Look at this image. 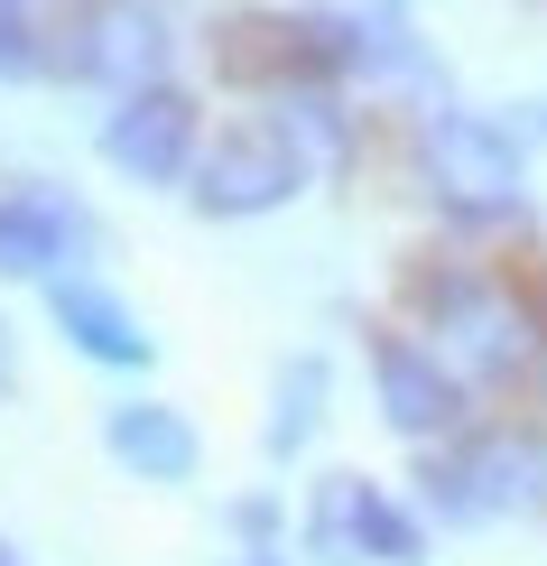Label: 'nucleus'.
Masks as SVG:
<instances>
[{
	"label": "nucleus",
	"mask_w": 547,
	"mask_h": 566,
	"mask_svg": "<svg viewBox=\"0 0 547 566\" xmlns=\"http://www.w3.org/2000/svg\"><path fill=\"white\" fill-rule=\"evenodd\" d=\"M306 139L288 122H232V130H213L204 149H196V214L213 223H251V214H278V205L306 186Z\"/></svg>",
	"instance_id": "f257e3e1"
},
{
	"label": "nucleus",
	"mask_w": 547,
	"mask_h": 566,
	"mask_svg": "<svg viewBox=\"0 0 547 566\" xmlns=\"http://www.w3.org/2000/svg\"><path fill=\"white\" fill-rule=\"evenodd\" d=\"M19 390V335H10V316H0V399Z\"/></svg>",
	"instance_id": "4468645a"
},
{
	"label": "nucleus",
	"mask_w": 547,
	"mask_h": 566,
	"mask_svg": "<svg viewBox=\"0 0 547 566\" xmlns=\"http://www.w3.org/2000/svg\"><path fill=\"white\" fill-rule=\"evenodd\" d=\"M306 557L316 566H371V483L362 474H325L306 502Z\"/></svg>",
	"instance_id": "9b49d317"
},
{
	"label": "nucleus",
	"mask_w": 547,
	"mask_h": 566,
	"mask_svg": "<svg viewBox=\"0 0 547 566\" xmlns=\"http://www.w3.org/2000/svg\"><path fill=\"white\" fill-rule=\"evenodd\" d=\"M418 492H427L436 521L483 530V521H502V511H538L547 502V455L519 446V437H455V446L427 455Z\"/></svg>",
	"instance_id": "f03ea898"
},
{
	"label": "nucleus",
	"mask_w": 547,
	"mask_h": 566,
	"mask_svg": "<svg viewBox=\"0 0 547 566\" xmlns=\"http://www.w3.org/2000/svg\"><path fill=\"white\" fill-rule=\"evenodd\" d=\"M84 242H93V214L65 186L19 177L10 196H0V279H56V261L84 251Z\"/></svg>",
	"instance_id": "6e6552de"
},
{
	"label": "nucleus",
	"mask_w": 547,
	"mask_h": 566,
	"mask_svg": "<svg viewBox=\"0 0 547 566\" xmlns=\"http://www.w3.org/2000/svg\"><path fill=\"white\" fill-rule=\"evenodd\" d=\"M46 316H56V335L75 344L84 363H103V371H139V363L158 353L149 325H139L103 279H65V270H56V279H46Z\"/></svg>",
	"instance_id": "1a4fd4ad"
},
{
	"label": "nucleus",
	"mask_w": 547,
	"mask_h": 566,
	"mask_svg": "<svg viewBox=\"0 0 547 566\" xmlns=\"http://www.w3.org/2000/svg\"><path fill=\"white\" fill-rule=\"evenodd\" d=\"M371 390H380V418H390L399 437H418V446H436L464 418V381L418 335H380L371 344Z\"/></svg>",
	"instance_id": "0eeeda50"
},
{
	"label": "nucleus",
	"mask_w": 547,
	"mask_h": 566,
	"mask_svg": "<svg viewBox=\"0 0 547 566\" xmlns=\"http://www.w3.org/2000/svg\"><path fill=\"white\" fill-rule=\"evenodd\" d=\"M232 521H242V538H270V530H278V511H270V502H242Z\"/></svg>",
	"instance_id": "2eb2a0df"
},
{
	"label": "nucleus",
	"mask_w": 547,
	"mask_h": 566,
	"mask_svg": "<svg viewBox=\"0 0 547 566\" xmlns=\"http://www.w3.org/2000/svg\"><path fill=\"white\" fill-rule=\"evenodd\" d=\"M242 566H278V557H242Z\"/></svg>",
	"instance_id": "a211bd4d"
},
{
	"label": "nucleus",
	"mask_w": 547,
	"mask_h": 566,
	"mask_svg": "<svg viewBox=\"0 0 547 566\" xmlns=\"http://www.w3.org/2000/svg\"><path fill=\"white\" fill-rule=\"evenodd\" d=\"M418 306H427V325L445 335V353H455L464 371H483V381L519 371V353H529V335H519V306L492 289V279H473V270L418 279Z\"/></svg>",
	"instance_id": "20e7f679"
},
{
	"label": "nucleus",
	"mask_w": 547,
	"mask_h": 566,
	"mask_svg": "<svg viewBox=\"0 0 547 566\" xmlns=\"http://www.w3.org/2000/svg\"><path fill=\"white\" fill-rule=\"evenodd\" d=\"M103 446H112V464L139 483H186L196 474V428H186V409H168V399H122V409L103 418Z\"/></svg>",
	"instance_id": "9d476101"
},
{
	"label": "nucleus",
	"mask_w": 547,
	"mask_h": 566,
	"mask_svg": "<svg viewBox=\"0 0 547 566\" xmlns=\"http://www.w3.org/2000/svg\"><path fill=\"white\" fill-rule=\"evenodd\" d=\"M38 75V38H29V10L19 0H0V84Z\"/></svg>",
	"instance_id": "ddd939ff"
},
{
	"label": "nucleus",
	"mask_w": 547,
	"mask_h": 566,
	"mask_svg": "<svg viewBox=\"0 0 547 566\" xmlns=\"http://www.w3.org/2000/svg\"><path fill=\"white\" fill-rule=\"evenodd\" d=\"M316 418H325V363L316 353H297L288 371H278V390H270V455L288 464L306 437H316Z\"/></svg>",
	"instance_id": "f8f14e48"
},
{
	"label": "nucleus",
	"mask_w": 547,
	"mask_h": 566,
	"mask_svg": "<svg viewBox=\"0 0 547 566\" xmlns=\"http://www.w3.org/2000/svg\"><path fill=\"white\" fill-rule=\"evenodd\" d=\"M427 168H436L455 214H511L519 205V139L492 112H464V103L427 112Z\"/></svg>",
	"instance_id": "7ed1b4c3"
},
{
	"label": "nucleus",
	"mask_w": 547,
	"mask_h": 566,
	"mask_svg": "<svg viewBox=\"0 0 547 566\" xmlns=\"http://www.w3.org/2000/svg\"><path fill=\"white\" fill-rule=\"evenodd\" d=\"M0 566H29V557H19V548H10V538H0Z\"/></svg>",
	"instance_id": "f3484780"
},
{
	"label": "nucleus",
	"mask_w": 547,
	"mask_h": 566,
	"mask_svg": "<svg viewBox=\"0 0 547 566\" xmlns=\"http://www.w3.org/2000/svg\"><path fill=\"white\" fill-rule=\"evenodd\" d=\"M196 103L158 75V84H139V93H122L112 103V122H103V158L122 177H139V186H177V177H196Z\"/></svg>",
	"instance_id": "39448f33"
},
{
	"label": "nucleus",
	"mask_w": 547,
	"mask_h": 566,
	"mask_svg": "<svg viewBox=\"0 0 547 566\" xmlns=\"http://www.w3.org/2000/svg\"><path fill=\"white\" fill-rule=\"evenodd\" d=\"M353 10H362V19H399V10H409V0H353Z\"/></svg>",
	"instance_id": "dca6fc26"
},
{
	"label": "nucleus",
	"mask_w": 547,
	"mask_h": 566,
	"mask_svg": "<svg viewBox=\"0 0 547 566\" xmlns=\"http://www.w3.org/2000/svg\"><path fill=\"white\" fill-rule=\"evenodd\" d=\"M65 75L112 84V93L158 84L168 75V19L139 10V0H84L75 29H65Z\"/></svg>",
	"instance_id": "423d86ee"
}]
</instances>
